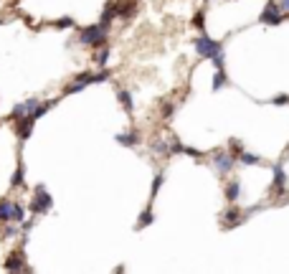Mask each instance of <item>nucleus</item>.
I'll return each mask as SVG.
<instances>
[{"instance_id":"obj_1","label":"nucleus","mask_w":289,"mask_h":274,"mask_svg":"<svg viewBox=\"0 0 289 274\" xmlns=\"http://www.w3.org/2000/svg\"><path fill=\"white\" fill-rule=\"evenodd\" d=\"M109 38V26H102V23H92L87 28H79V44L87 46V49H99L107 44Z\"/></svg>"},{"instance_id":"obj_2","label":"nucleus","mask_w":289,"mask_h":274,"mask_svg":"<svg viewBox=\"0 0 289 274\" xmlns=\"http://www.w3.org/2000/svg\"><path fill=\"white\" fill-rule=\"evenodd\" d=\"M51 208H54V195L49 193V188L44 183H38L33 188V198L28 201V211L33 216H46Z\"/></svg>"},{"instance_id":"obj_3","label":"nucleus","mask_w":289,"mask_h":274,"mask_svg":"<svg viewBox=\"0 0 289 274\" xmlns=\"http://www.w3.org/2000/svg\"><path fill=\"white\" fill-rule=\"evenodd\" d=\"M193 46H195V54H198L200 59H213L218 51H223L221 44L213 41V38H211V36H205V33H200V36L193 38Z\"/></svg>"},{"instance_id":"obj_4","label":"nucleus","mask_w":289,"mask_h":274,"mask_svg":"<svg viewBox=\"0 0 289 274\" xmlns=\"http://www.w3.org/2000/svg\"><path fill=\"white\" fill-rule=\"evenodd\" d=\"M211 163H213V168L221 173V175H228L231 170H233V165H236V155L228 150H216L213 155H211Z\"/></svg>"},{"instance_id":"obj_5","label":"nucleus","mask_w":289,"mask_h":274,"mask_svg":"<svg viewBox=\"0 0 289 274\" xmlns=\"http://www.w3.org/2000/svg\"><path fill=\"white\" fill-rule=\"evenodd\" d=\"M92 82H94V74H92V71H81V74L74 76V82H71L69 87H64L61 94H64V97H71V94H76V92H84Z\"/></svg>"},{"instance_id":"obj_6","label":"nucleus","mask_w":289,"mask_h":274,"mask_svg":"<svg viewBox=\"0 0 289 274\" xmlns=\"http://www.w3.org/2000/svg\"><path fill=\"white\" fill-rule=\"evenodd\" d=\"M3 266H6V271H33V266L26 264V251H23V249L11 251L8 259L3 261Z\"/></svg>"},{"instance_id":"obj_7","label":"nucleus","mask_w":289,"mask_h":274,"mask_svg":"<svg viewBox=\"0 0 289 274\" xmlns=\"http://www.w3.org/2000/svg\"><path fill=\"white\" fill-rule=\"evenodd\" d=\"M36 122H38V120H33L31 114L21 117V120H16V122H13V125H16V137H18L21 142L31 140V135H33V127H36Z\"/></svg>"},{"instance_id":"obj_8","label":"nucleus","mask_w":289,"mask_h":274,"mask_svg":"<svg viewBox=\"0 0 289 274\" xmlns=\"http://www.w3.org/2000/svg\"><path fill=\"white\" fill-rule=\"evenodd\" d=\"M284 11L279 8V3L276 0H269V6L264 8V13H261V23H266V26H279L281 21H284V16H281Z\"/></svg>"},{"instance_id":"obj_9","label":"nucleus","mask_w":289,"mask_h":274,"mask_svg":"<svg viewBox=\"0 0 289 274\" xmlns=\"http://www.w3.org/2000/svg\"><path fill=\"white\" fill-rule=\"evenodd\" d=\"M38 104H41V99H38V97H31V99H26V102L16 104V107H13V112H11V122H16V120H21V117L31 114Z\"/></svg>"},{"instance_id":"obj_10","label":"nucleus","mask_w":289,"mask_h":274,"mask_svg":"<svg viewBox=\"0 0 289 274\" xmlns=\"http://www.w3.org/2000/svg\"><path fill=\"white\" fill-rule=\"evenodd\" d=\"M114 140L122 145V147H137L140 142H142V137H140V132L137 130H127V132H117L114 135Z\"/></svg>"},{"instance_id":"obj_11","label":"nucleus","mask_w":289,"mask_h":274,"mask_svg":"<svg viewBox=\"0 0 289 274\" xmlns=\"http://www.w3.org/2000/svg\"><path fill=\"white\" fill-rule=\"evenodd\" d=\"M243 221H246V213H241L238 208H228L223 213V228H233V226H238Z\"/></svg>"},{"instance_id":"obj_12","label":"nucleus","mask_w":289,"mask_h":274,"mask_svg":"<svg viewBox=\"0 0 289 274\" xmlns=\"http://www.w3.org/2000/svg\"><path fill=\"white\" fill-rule=\"evenodd\" d=\"M114 18H117V3H114V0H107L104 8H102V16H99V23L102 26H112Z\"/></svg>"},{"instance_id":"obj_13","label":"nucleus","mask_w":289,"mask_h":274,"mask_svg":"<svg viewBox=\"0 0 289 274\" xmlns=\"http://www.w3.org/2000/svg\"><path fill=\"white\" fill-rule=\"evenodd\" d=\"M226 198H228L231 203H236V201L241 198V180H238V178H231V180L226 183Z\"/></svg>"},{"instance_id":"obj_14","label":"nucleus","mask_w":289,"mask_h":274,"mask_svg":"<svg viewBox=\"0 0 289 274\" xmlns=\"http://www.w3.org/2000/svg\"><path fill=\"white\" fill-rule=\"evenodd\" d=\"M13 206H16L13 198H0V226L11 221V216H13Z\"/></svg>"},{"instance_id":"obj_15","label":"nucleus","mask_w":289,"mask_h":274,"mask_svg":"<svg viewBox=\"0 0 289 274\" xmlns=\"http://www.w3.org/2000/svg\"><path fill=\"white\" fill-rule=\"evenodd\" d=\"M117 99H119L122 109H125L127 114H132V112H135V99H132V94H130L127 89H117Z\"/></svg>"},{"instance_id":"obj_16","label":"nucleus","mask_w":289,"mask_h":274,"mask_svg":"<svg viewBox=\"0 0 289 274\" xmlns=\"http://www.w3.org/2000/svg\"><path fill=\"white\" fill-rule=\"evenodd\" d=\"M92 61H94V66L104 69V66H107V61H109V46L104 44V46L94 49V54H92Z\"/></svg>"},{"instance_id":"obj_17","label":"nucleus","mask_w":289,"mask_h":274,"mask_svg":"<svg viewBox=\"0 0 289 274\" xmlns=\"http://www.w3.org/2000/svg\"><path fill=\"white\" fill-rule=\"evenodd\" d=\"M152 221H155V211H152V203H150V206H147V208H145V211L140 213V218H137L135 228H137V231H142V228H147V226H150Z\"/></svg>"},{"instance_id":"obj_18","label":"nucleus","mask_w":289,"mask_h":274,"mask_svg":"<svg viewBox=\"0 0 289 274\" xmlns=\"http://www.w3.org/2000/svg\"><path fill=\"white\" fill-rule=\"evenodd\" d=\"M150 147H152V152H157V155H162V158H170V140H152L150 142Z\"/></svg>"},{"instance_id":"obj_19","label":"nucleus","mask_w":289,"mask_h":274,"mask_svg":"<svg viewBox=\"0 0 289 274\" xmlns=\"http://www.w3.org/2000/svg\"><path fill=\"white\" fill-rule=\"evenodd\" d=\"M23 185H26V165H23V160H18V168L11 178V188H23Z\"/></svg>"},{"instance_id":"obj_20","label":"nucleus","mask_w":289,"mask_h":274,"mask_svg":"<svg viewBox=\"0 0 289 274\" xmlns=\"http://www.w3.org/2000/svg\"><path fill=\"white\" fill-rule=\"evenodd\" d=\"M236 160H238L241 165H259V163H261V158H259V155H254V152H246V150H241V152L236 155Z\"/></svg>"},{"instance_id":"obj_21","label":"nucleus","mask_w":289,"mask_h":274,"mask_svg":"<svg viewBox=\"0 0 289 274\" xmlns=\"http://www.w3.org/2000/svg\"><path fill=\"white\" fill-rule=\"evenodd\" d=\"M271 173H274V190H281V188L286 185V173H284V168H281V165H274Z\"/></svg>"},{"instance_id":"obj_22","label":"nucleus","mask_w":289,"mask_h":274,"mask_svg":"<svg viewBox=\"0 0 289 274\" xmlns=\"http://www.w3.org/2000/svg\"><path fill=\"white\" fill-rule=\"evenodd\" d=\"M228 84V76H226V71L223 69H216V74H213V84H211V89L213 92H218V89H223Z\"/></svg>"},{"instance_id":"obj_23","label":"nucleus","mask_w":289,"mask_h":274,"mask_svg":"<svg viewBox=\"0 0 289 274\" xmlns=\"http://www.w3.org/2000/svg\"><path fill=\"white\" fill-rule=\"evenodd\" d=\"M51 26H54V28H61V31H64V28H74V18H71V16H64V18L51 21Z\"/></svg>"},{"instance_id":"obj_24","label":"nucleus","mask_w":289,"mask_h":274,"mask_svg":"<svg viewBox=\"0 0 289 274\" xmlns=\"http://www.w3.org/2000/svg\"><path fill=\"white\" fill-rule=\"evenodd\" d=\"M162 180H165V175H162V173H157V175H155V180H152V188H150V203L155 201V195H157V190H160Z\"/></svg>"},{"instance_id":"obj_25","label":"nucleus","mask_w":289,"mask_h":274,"mask_svg":"<svg viewBox=\"0 0 289 274\" xmlns=\"http://www.w3.org/2000/svg\"><path fill=\"white\" fill-rule=\"evenodd\" d=\"M193 26H195L198 31H203V28H205V13H203V11L193 16Z\"/></svg>"},{"instance_id":"obj_26","label":"nucleus","mask_w":289,"mask_h":274,"mask_svg":"<svg viewBox=\"0 0 289 274\" xmlns=\"http://www.w3.org/2000/svg\"><path fill=\"white\" fill-rule=\"evenodd\" d=\"M33 226H36V216H33V218H23V221H21V233H31Z\"/></svg>"},{"instance_id":"obj_27","label":"nucleus","mask_w":289,"mask_h":274,"mask_svg":"<svg viewBox=\"0 0 289 274\" xmlns=\"http://www.w3.org/2000/svg\"><path fill=\"white\" fill-rule=\"evenodd\" d=\"M173 112H175V104H170V102H165V104H162V117H165V120H170Z\"/></svg>"},{"instance_id":"obj_28","label":"nucleus","mask_w":289,"mask_h":274,"mask_svg":"<svg viewBox=\"0 0 289 274\" xmlns=\"http://www.w3.org/2000/svg\"><path fill=\"white\" fill-rule=\"evenodd\" d=\"M211 61H213V66H216V69H223V66H226V59H223V51H218V54H216V56H213Z\"/></svg>"},{"instance_id":"obj_29","label":"nucleus","mask_w":289,"mask_h":274,"mask_svg":"<svg viewBox=\"0 0 289 274\" xmlns=\"http://www.w3.org/2000/svg\"><path fill=\"white\" fill-rule=\"evenodd\" d=\"M228 150H231V152H233V155H238V152H241V150H243V145H241V142H238V140H228Z\"/></svg>"},{"instance_id":"obj_30","label":"nucleus","mask_w":289,"mask_h":274,"mask_svg":"<svg viewBox=\"0 0 289 274\" xmlns=\"http://www.w3.org/2000/svg\"><path fill=\"white\" fill-rule=\"evenodd\" d=\"M286 102H289V97H284V94H281V97H274V99H271V104H286Z\"/></svg>"},{"instance_id":"obj_31","label":"nucleus","mask_w":289,"mask_h":274,"mask_svg":"<svg viewBox=\"0 0 289 274\" xmlns=\"http://www.w3.org/2000/svg\"><path fill=\"white\" fill-rule=\"evenodd\" d=\"M276 3H279V8H281L284 13H289V0H276Z\"/></svg>"},{"instance_id":"obj_32","label":"nucleus","mask_w":289,"mask_h":274,"mask_svg":"<svg viewBox=\"0 0 289 274\" xmlns=\"http://www.w3.org/2000/svg\"><path fill=\"white\" fill-rule=\"evenodd\" d=\"M3 23H6V21H3V18H0V26H3Z\"/></svg>"}]
</instances>
